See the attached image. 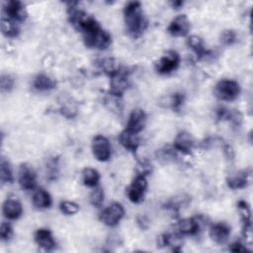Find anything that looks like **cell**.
<instances>
[{
  "label": "cell",
  "instance_id": "cell-33",
  "mask_svg": "<svg viewBox=\"0 0 253 253\" xmlns=\"http://www.w3.org/2000/svg\"><path fill=\"white\" fill-rule=\"evenodd\" d=\"M15 86V79L10 74H2L0 78V88L2 92H10Z\"/></svg>",
  "mask_w": 253,
  "mask_h": 253
},
{
  "label": "cell",
  "instance_id": "cell-39",
  "mask_svg": "<svg viewBox=\"0 0 253 253\" xmlns=\"http://www.w3.org/2000/svg\"><path fill=\"white\" fill-rule=\"evenodd\" d=\"M58 159L55 157H51L47 160L46 163V169L48 172L49 178H55V175L57 174V166H58Z\"/></svg>",
  "mask_w": 253,
  "mask_h": 253
},
{
  "label": "cell",
  "instance_id": "cell-10",
  "mask_svg": "<svg viewBox=\"0 0 253 253\" xmlns=\"http://www.w3.org/2000/svg\"><path fill=\"white\" fill-rule=\"evenodd\" d=\"M129 85L128 73L126 70L121 69L119 72L111 76L110 81V93L119 97H122Z\"/></svg>",
  "mask_w": 253,
  "mask_h": 253
},
{
  "label": "cell",
  "instance_id": "cell-27",
  "mask_svg": "<svg viewBox=\"0 0 253 253\" xmlns=\"http://www.w3.org/2000/svg\"><path fill=\"white\" fill-rule=\"evenodd\" d=\"M99 65H100V68L103 70V72L109 75L110 77L121 70L119 61L113 57H106L101 59V61L99 62Z\"/></svg>",
  "mask_w": 253,
  "mask_h": 253
},
{
  "label": "cell",
  "instance_id": "cell-7",
  "mask_svg": "<svg viewBox=\"0 0 253 253\" xmlns=\"http://www.w3.org/2000/svg\"><path fill=\"white\" fill-rule=\"evenodd\" d=\"M125 215V210L120 203H113L100 214V219L108 226L117 225Z\"/></svg>",
  "mask_w": 253,
  "mask_h": 253
},
{
  "label": "cell",
  "instance_id": "cell-3",
  "mask_svg": "<svg viewBox=\"0 0 253 253\" xmlns=\"http://www.w3.org/2000/svg\"><path fill=\"white\" fill-rule=\"evenodd\" d=\"M213 93L216 98L221 101H233L240 94V86L239 84L231 79H221L219 80L215 86Z\"/></svg>",
  "mask_w": 253,
  "mask_h": 253
},
{
  "label": "cell",
  "instance_id": "cell-13",
  "mask_svg": "<svg viewBox=\"0 0 253 253\" xmlns=\"http://www.w3.org/2000/svg\"><path fill=\"white\" fill-rule=\"evenodd\" d=\"M202 223L201 216L184 218L178 222L179 233L182 235H195L200 231Z\"/></svg>",
  "mask_w": 253,
  "mask_h": 253
},
{
  "label": "cell",
  "instance_id": "cell-36",
  "mask_svg": "<svg viewBox=\"0 0 253 253\" xmlns=\"http://www.w3.org/2000/svg\"><path fill=\"white\" fill-rule=\"evenodd\" d=\"M152 171V165L149 161L143 159L139 160L136 164V175H142V176H147L151 173Z\"/></svg>",
  "mask_w": 253,
  "mask_h": 253
},
{
  "label": "cell",
  "instance_id": "cell-8",
  "mask_svg": "<svg viewBox=\"0 0 253 253\" xmlns=\"http://www.w3.org/2000/svg\"><path fill=\"white\" fill-rule=\"evenodd\" d=\"M18 181L22 189L34 191L37 188V174L34 168L27 163L21 164L18 172Z\"/></svg>",
  "mask_w": 253,
  "mask_h": 253
},
{
  "label": "cell",
  "instance_id": "cell-42",
  "mask_svg": "<svg viewBox=\"0 0 253 253\" xmlns=\"http://www.w3.org/2000/svg\"><path fill=\"white\" fill-rule=\"evenodd\" d=\"M137 223H138L139 227L142 228V229H146L148 227V224H149L148 219L143 215H140V216L137 217Z\"/></svg>",
  "mask_w": 253,
  "mask_h": 253
},
{
  "label": "cell",
  "instance_id": "cell-17",
  "mask_svg": "<svg viewBox=\"0 0 253 253\" xmlns=\"http://www.w3.org/2000/svg\"><path fill=\"white\" fill-rule=\"evenodd\" d=\"M59 111L60 114L66 119H73L77 116L78 107L76 101L68 96V95H61L59 99Z\"/></svg>",
  "mask_w": 253,
  "mask_h": 253
},
{
  "label": "cell",
  "instance_id": "cell-20",
  "mask_svg": "<svg viewBox=\"0 0 253 253\" xmlns=\"http://www.w3.org/2000/svg\"><path fill=\"white\" fill-rule=\"evenodd\" d=\"M237 208L240 212L241 221H242V230L243 235L246 238H249L250 241V235H251V213L248 204L245 201H239L237 203Z\"/></svg>",
  "mask_w": 253,
  "mask_h": 253
},
{
  "label": "cell",
  "instance_id": "cell-43",
  "mask_svg": "<svg viewBox=\"0 0 253 253\" xmlns=\"http://www.w3.org/2000/svg\"><path fill=\"white\" fill-rule=\"evenodd\" d=\"M172 6L175 8V9H179L181 6H183V2L182 1H174L171 3Z\"/></svg>",
  "mask_w": 253,
  "mask_h": 253
},
{
  "label": "cell",
  "instance_id": "cell-29",
  "mask_svg": "<svg viewBox=\"0 0 253 253\" xmlns=\"http://www.w3.org/2000/svg\"><path fill=\"white\" fill-rule=\"evenodd\" d=\"M0 177L2 183H13L14 175L10 162L5 158L1 157L0 160Z\"/></svg>",
  "mask_w": 253,
  "mask_h": 253
},
{
  "label": "cell",
  "instance_id": "cell-26",
  "mask_svg": "<svg viewBox=\"0 0 253 253\" xmlns=\"http://www.w3.org/2000/svg\"><path fill=\"white\" fill-rule=\"evenodd\" d=\"M1 31L2 34L7 38H16L20 33V28L17 22L5 17L1 16Z\"/></svg>",
  "mask_w": 253,
  "mask_h": 253
},
{
  "label": "cell",
  "instance_id": "cell-9",
  "mask_svg": "<svg viewBox=\"0 0 253 253\" xmlns=\"http://www.w3.org/2000/svg\"><path fill=\"white\" fill-rule=\"evenodd\" d=\"M92 151L95 158L101 162H106L111 157V144L107 137L98 134L92 140Z\"/></svg>",
  "mask_w": 253,
  "mask_h": 253
},
{
  "label": "cell",
  "instance_id": "cell-23",
  "mask_svg": "<svg viewBox=\"0 0 253 253\" xmlns=\"http://www.w3.org/2000/svg\"><path fill=\"white\" fill-rule=\"evenodd\" d=\"M33 204L38 209H47L51 206V197L43 188H36L33 193Z\"/></svg>",
  "mask_w": 253,
  "mask_h": 253
},
{
  "label": "cell",
  "instance_id": "cell-35",
  "mask_svg": "<svg viewBox=\"0 0 253 253\" xmlns=\"http://www.w3.org/2000/svg\"><path fill=\"white\" fill-rule=\"evenodd\" d=\"M90 203L94 207H101L104 203V191L101 188H96L90 194Z\"/></svg>",
  "mask_w": 253,
  "mask_h": 253
},
{
  "label": "cell",
  "instance_id": "cell-22",
  "mask_svg": "<svg viewBox=\"0 0 253 253\" xmlns=\"http://www.w3.org/2000/svg\"><path fill=\"white\" fill-rule=\"evenodd\" d=\"M121 144L128 151L135 152L139 147V138L136 133L130 132L126 129L123 130L119 136Z\"/></svg>",
  "mask_w": 253,
  "mask_h": 253
},
{
  "label": "cell",
  "instance_id": "cell-16",
  "mask_svg": "<svg viewBox=\"0 0 253 253\" xmlns=\"http://www.w3.org/2000/svg\"><path fill=\"white\" fill-rule=\"evenodd\" d=\"M230 235V227L224 222L214 223L210 228V237L217 244L225 243Z\"/></svg>",
  "mask_w": 253,
  "mask_h": 253
},
{
  "label": "cell",
  "instance_id": "cell-6",
  "mask_svg": "<svg viewBox=\"0 0 253 253\" xmlns=\"http://www.w3.org/2000/svg\"><path fill=\"white\" fill-rule=\"evenodd\" d=\"M146 188V177L142 175H136L126 190L128 200L133 204L140 203L143 200Z\"/></svg>",
  "mask_w": 253,
  "mask_h": 253
},
{
  "label": "cell",
  "instance_id": "cell-31",
  "mask_svg": "<svg viewBox=\"0 0 253 253\" xmlns=\"http://www.w3.org/2000/svg\"><path fill=\"white\" fill-rule=\"evenodd\" d=\"M175 152H174V147L171 148L169 146H164L161 149L157 150L156 152V158L162 163H167L175 158Z\"/></svg>",
  "mask_w": 253,
  "mask_h": 253
},
{
  "label": "cell",
  "instance_id": "cell-30",
  "mask_svg": "<svg viewBox=\"0 0 253 253\" xmlns=\"http://www.w3.org/2000/svg\"><path fill=\"white\" fill-rule=\"evenodd\" d=\"M104 103L106 105V107L113 113L115 114H121L123 111V104H122V100L121 97L113 95L111 93H109L106 98L104 99Z\"/></svg>",
  "mask_w": 253,
  "mask_h": 253
},
{
  "label": "cell",
  "instance_id": "cell-1",
  "mask_svg": "<svg viewBox=\"0 0 253 253\" xmlns=\"http://www.w3.org/2000/svg\"><path fill=\"white\" fill-rule=\"evenodd\" d=\"M67 15L70 24L81 33L83 41L89 48L106 49L112 43V37L98 21L80 9L77 2L67 3Z\"/></svg>",
  "mask_w": 253,
  "mask_h": 253
},
{
  "label": "cell",
  "instance_id": "cell-40",
  "mask_svg": "<svg viewBox=\"0 0 253 253\" xmlns=\"http://www.w3.org/2000/svg\"><path fill=\"white\" fill-rule=\"evenodd\" d=\"M223 153H224V156L226 157L227 160H233L234 158V150L232 148V146L228 143H225L223 145Z\"/></svg>",
  "mask_w": 253,
  "mask_h": 253
},
{
  "label": "cell",
  "instance_id": "cell-34",
  "mask_svg": "<svg viewBox=\"0 0 253 253\" xmlns=\"http://www.w3.org/2000/svg\"><path fill=\"white\" fill-rule=\"evenodd\" d=\"M220 42L224 45H231L237 42V34L233 30H225L220 35Z\"/></svg>",
  "mask_w": 253,
  "mask_h": 253
},
{
  "label": "cell",
  "instance_id": "cell-38",
  "mask_svg": "<svg viewBox=\"0 0 253 253\" xmlns=\"http://www.w3.org/2000/svg\"><path fill=\"white\" fill-rule=\"evenodd\" d=\"M0 236L3 241H8L13 236V228L10 223L2 222L0 228Z\"/></svg>",
  "mask_w": 253,
  "mask_h": 253
},
{
  "label": "cell",
  "instance_id": "cell-32",
  "mask_svg": "<svg viewBox=\"0 0 253 253\" xmlns=\"http://www.w3.org/2000/svg\"><path fill=\"white\" fill-rule=\"evenodd\" d=\"M185 102V95L181 92H175L171 95L169 105L174 112H179Z\"/></svg>",
  "mask_w": 253,
  "mask_h": 253
},
{
  "label": "cell",
  "instance_id": "cell-5",
  "mask_svg": "<svg viewBox=\"0 0 253 253\" xmlns=\"http://www.w3.org/2000/svg\"><path fill=\"white\" fill-rule=\"evenodd\" d=\"M2 15L17 23L24 22L28 17L25 5L22 2L16 0L7 1L3 4Z\"/></svg>",
  "mask_w": 253,
  "mask_h": 253
},
{
  "label": "cell",
  "instance_id": "cell-21",
  "mask_svg": "<svg viewBox=\"0 0 253 253\" xmlns=\"http://www.w3.org/2000/svg\"><path fill=\"white\" fill-rule=\"evenodd\" d=\"M215 117L217 121H228L234 126H240L242 122V115L237 110H229L224 107H219L215 111Z\"/></svg>",
  "mask_w": 253,
  "mask_h": 253
},
{
  "label": "cell",
  "instance_id": "cell-4",
  "mask_svg": "<svg viewBox=\"0 0 253 253\" xmlns=\"http://www.w3.org/2000/svg\"><path fill=\"white\" fill-rule=\"evenodd\" d=\"M180 64V55L175 50H167L155 63L159 74H169L175 71Z\"/></svg>",
  "mask_w": 253,
  "mask_h": 253
},
{
  "label": "cell",
  "instance_id": "cell-41",
  "mask_svg": "<svg viewBox=\"0 0 253 253\" xmlns=\"http://www.w3.org/2000/svg\"><path fill=\"white\" fill-rule=\"evenodd\" d=\"M231 252H246V251H249L242 243L240 242H234L232 243L229 248H228Z\"/></svg>",
  "mask_w": 253,
  "mask_h": 253
},
{
  "label": "cell",
  "instance_id": "cell-24",
  "mask_svg": "<svg viewBox=\"0 0 253 253\" xmlns=\"http://www.w3.org/2000/svg\"><path fill=\"white\" fill-rule=\"evenodd\" d=\"M33 86L36 90L41 91V92L49 91L56 87V81L52 77L42 73L35 77Z\"/></svg>",
  "mask_w": 253,
  "mask_h": 253
},
{
  "label": "cell",
  "instance_id": "cell-14",
  "mask_svg": "<svg viewBox=\"0 0 253 253\" xmlns=\"http://www.w3.org/2000/svg\"><path fill=\"white\" fill-rule=\"evenodd\" d=\"M194 138L192 134L188 131L182 130L178 132L174 139L173 147L175 150H178L183 153H190L194 147Z\"/></svg>",
  "mask_w": 253,
  "mask_h": 253
},
{
  "label": "cell",
  "instance_id": "cell-28",
  "mask_svg": "<svg viewBox=\"0 0 253 253\" xmlns=\"http://www.w3.org/2000/svg\"><path fill=\"white\" fill-rule=\"evenodd\" d=\"M82 179H83V183L87 187L95 188L99 183L100 175L96 169L87 167L82 171Z\"/></svg>",
  "mask_w": 253,
  "mask_h": 253
},
{
  "label": "cell",
  "instance_id": "cell-18",
  "mask_svg": "<svg viewBox=\"0 0 253 253\" xmlns=\"http://www.w3.org/2000/svg\"><path fill=\"white\" fill-rule=\"evenodd\" d=\"M2 212L4 216L7 217L8 219H11V220L18 219L23 213L22 204L16 199L9 198L3 203Z\"/></svg>",
  "mask_w": 253,
  "mask_h": 253
},
{
  "label": "cell",
  "instance_id": "cell-25",
  "mask_svg": "<svg viewBox=\"0 0 253 253\" xmlns=\"http://www.w3.org/2000/svg\"><path fill=\"white\" fill-rule=\"evenodd\" d=\"M187 44L191 47L199 58H205L210 55V50L205 47L203 40L198 36H190L187 39Z\"/></svg>",
  "mask_w": 253,
  "mask_h": 253
},
{
  "label": "cell",
  "instance_id": "cell-2",
  "mask_svg": "<svg viewBox=\"0 0 253 253\" xmlns=\"http://www.w3.org/2000/svg\"><path fill=\"white\" fill-rule=\"evenodd\" d=\"M124 19L127 34L133 38L139 37L147 28L148 21L140 2H128L124 8Z\"/></svg>",
  "mask_w": 253,
  "mask_h": 253
},
{
  "label": "cell",
  "instance_id": "cell-12",
  "mask_svg": "<svg viewBox=\"0 0 253 253\" xmlns=\"http://www.w3.org/2000/svg\"><path fill=\"white\" fill-rule=\"evenodd\" d=\"M191 28L190 21L186 15H178L169 24L167 32L173 37H185Z\"/></svg>",
  "mask_w": 253,
  "mask_h": 253
},
{
  "label": "cell",
  "instance_id": "cell-37",
  "mask_svg": "<svg viewBox=\"0 0 253 253\" xmlns=\"http://www.w3.org/2000/svg\"><path fill=\"white\" fill-rule=\"evenodd\" d=\"M60 210L63 213L71 215V214H75L78 212L79 211V207L77 204L73 203V202H69V201H64L60 203Z\"/></svg>",
  "mask_w": 253,
  "mask_h": 253
},
{
  "label": "cell",
  "instance_id": "cell-19",
  "mask_svg": "<svg viewBox=\"0 0 253 253\" xmlns=\"http://www.w3.org/2000/svg\"><path fill=\"white\" fill-rule=\"evenodd\" d=\"M36 243L44 250H53L56 246V242L51 232L46 228H40L35 233Z\"/></svg>",
  "mask_w": 253,
  "mask_h": 253
},
{
  "label": "cell",
  "instance_id": "cell-15",
  "mask_svg": "<svg viewBox=\"0 0 253 253\" xmlns=\"http://www.w3.org/2000/svg\"><path fill=\"white\" fill-rule=\"evenodd\" d=\"M250 173L247 170H240L231 173L226 178V185L232 190L245 188L249 183Z\"/></svg>",
  "mask_w": 253,
  "mask_h": 253
},
{
  "label": "cell",
  "instance_id": "cell-11",
  "mask_svg": "<svg viewBox=\"0 0 253 253\" xmlns=\"http://www.w3.org/2000/svg\"><path fill=\"white\" fill-rule=\"evenodd\" d=\"M145 124H146L145 112L140 108H135L129 114L126 129L137 134L144 128Z\"/></svg>",
  "mask_w": 253,
  "mask_h": 253
}]
</instances>
